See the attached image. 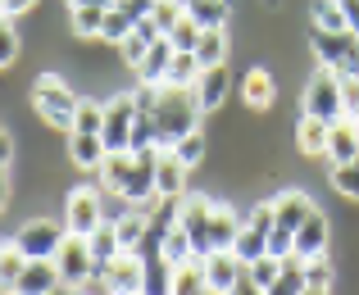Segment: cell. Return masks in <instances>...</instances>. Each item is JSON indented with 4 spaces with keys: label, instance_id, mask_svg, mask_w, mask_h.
<instances>
[{
    "label": "cell",
    "instance_id": "cell-48",
    "mask_svg": "<svg viewBox=\"0 0 359 295\" xmlns=\"http://www.w3.org/2000/svg\"><path fill=\"white\" fill-rule=\"evenodd\" d=\"M337 5H341V14H346V27L359 32V0H337Z\"/></svg>",
    "mask_w": 359,
    "mask_h": 295
},
{
    "label": "cell",
    "instance_id": "cell-56",
    "mask_svg": "<svg viewBox=\"0 0 359 295\" xmlns=\"http://www.w3.org/2000/svg\"><path fill=\"white\" fill-rule=\"evenodd\" d=\"M182 5H187V0H182Z\"/></svg>",
    "mask_w": 359,
    "mask_h": 295
},
{
    "label": "cell",
    "instance_id": "cell-41",
    "mask_svg": "<svg viewBox=\"0 0 359 295\" xmlns=\"http://www.w3.org/2000/svg\"><path fill=\"white\" fill-rule=\"evenodd\" d=\"M100 128H105V104L82 100V104H78V118H73L69 132H100Z\"/></svg>",
    "mask_w": 359,
    "mask_h": 295
},
{
    "label": "cell",
    "instance_id": "cell-31",
    "mask_svg": "<svg viewBox=\"0 0 359 295\" xmlns=\"http://www.w3.org/2000/svg\"><path fill=\"white\" fill-rule=\"evenodd\" d=\"M87 241H91V254H96V268H105V263L123 250V241H118V232H114V223H109V218L87 236Z\"/></svg>",
    "mask_w": 359,
    "mask_h": 295
},
{
    "label": "cell",
    "instance_id": "cell-17",
    "mask_svg": "<svg viewBox=\"0 0 359 295\" xmlns=\"http://www.w3.org/2000/svg\"><path fill=\"white\" fill-rule=\"evenodd\" d=\"M196 100H201V109H219L223 100H228V91H232V73H228V64H219V69H205L201 78H196Z\"/></svg>",
    "mask_w": 359,
    "mask_h": 295
},
{
    "label": "cell",
    "instance_id": "cell-21",
    "mask_svg": "<svg viewBox=\"0 0 359 295\" xmlns=\"http://www.w3.org/2000/svg\"><path fill=\"white\" fill-rule=\"evenodd\" d=\"M146 259V282H141V295H173V273L177 263L168 254H141Z\"/></svg>",
    "mask_w": 359,
    "mask_h": 295
},
{
    "label": "cell",
    "instance_id": "cell-49",
    "mask_svg": "<svg viewBox=\"0 0 359 295\" xmlns=\"http://www.w3.org/2000/svg\"><path fill=\"white\" fill-rule=\"evenodd\" d=\"M32 5H36V0H0V14H5V18H18L23 9H32Z\"/></svg>",
    "mask_w": 359,
    "mask_h": 295
},
{
    "label": "cell",
    "instance_id": "cell-25",
    "mask_svg": "<svg viewBox=\"0 0 359 295\" xmlns=\"http://www.w3.org/2000/svg\"><path fill=\"white\" fill-rule=\"evenodd\" d=\"M305 287H309V282H305V259H300V254H287L278 282H273L264 295H305Z\"/></svg>",
    "mask_w": 359,
    "mask_h": 295
},
{
    "label": "cell",
    "instance_id": "cell-32",
    "mask_svg": "<svg viewBox=\"0 0 359 295\" xmlns=\"http://www.w3.org/2000/svg\"><path fill=\"white\" fill-rule=\"evenodd\" d=\"M228 9H232V0H187V14L201 27H223L228 23Z\"/></svg>",
    "mask_w": 359,
    "mask_h": 295
},
{
    "label": "cell",
    "instance_id": "cell-27",
    "mask_svg": "<svg viewBox=\"0 0 359 295\" xmlns=\"http://www.w3.org/2000/svg\"><path fill=\"white\" fill-rule=\"evenodd\" d=\"M210 291V277H205V259H187L177 263L173 273V295H205Z\"/></svg>",
    "mask_w": 359,
    "mask_h": 295
},
{
    "label": "cell",
    "instance_id": "cell-45",
    "mask_svg": "<svg viewBox=\"0 0 359 295\" xmlns=\"http://www.w3.org/2000/svg\"><path fill=\"white\" fill-rule=\"evenodd\" d=\"M14 60H18V32H14V18H5V27H0V69H9Z\"/></svg>",
    "mask_w": 359,
    "mask_h": 295
},
{
    "label": "cell",
    "instance_id": "cell-23",
    "mask_svg": "<svg viewBox=\"0 0 359 295\" xmlns=\"http://www.w3.org/2000/svg\"><path fill=\"white\" fill-rule=\"evenodd\" d=\"M327 137H332V123L314 118V114H300V123H296V146L305 150V155H327Z\"/></svg>",
    "mask_w": 359,
    "mask_h": 295
},
{
    "label": "cell",
    "instance_id": "cell-51",
    "mask_svg": "<svg viewBox=\"0 0 359 295\" xmlns=\"http://www.w3.org/2000/svg\"><path fill=\"white\" fill-rule=\"evenodd\" d=\"M69 5H105V9H109L114 0H69Z\"/></svg>",
    "mask_w": 359,
    "mask_h": 295
},
{
    "label": "cell",
    "instance_id": "cell-47",
    "mask_svg": "<svg viewBox=\"0 0 359 295\" xmlns=\"http://www.w3.org/2000/svg\"><path fill=\"white\" fill-rule=\"evenodd\" d=\"M114 9H123L132 23H141V18L155 14V0H114Z\"/></svg>",
    "mask_w": 359,
    "mask_h": 295
},
{
    "label": "cell",
    "instance_id": "cell-3",
    "mask_svg": "<svg viewBox=\"0 0 359 295\" xmlns=\"http://www.w3.org/2000/svg\"><path fill=\"white\" fill-rule=\"evenodd\" d=\"M300 109L314 114V118L323 123H337V118H351V109H346V96H341V78H337L327 64H318L314 78L305 82V96H300Z\"/></svg>",
    "mask_w": 359,
    "mask_h": 295
},
{
    "label": "cell",
    "instance_id": "cell-7",
    "mask_svg": "<svg viewBox=\"0 0 359 295\" xmlns=\"http://www.w3.org/2000/svg\"><path fill=\"white\" fill-rule=\"evenodd\" d=\"M69 236V223H55V218H32L14 232V245L27 254V259H55Z\"/></svg>",
    "mask_w": 359,
    "mask_h": 295
},
{
    "label": "cell",
    "instance_id": "cell-34",
    "mask_svg": "<svg viewBox=\"0 0 359 295\" xmlns=\"http://www.w3.org/2000/svg\"><path fill=\"white\" fill-rule=\"evenodd\" d=\"M100 27H105V5H73V32L100 41Z\"/></svg>",
    "mask_w": 359,
    "mask_h": 295
},
{
    "label": "cell",
    "instance_id": "cell-22",
    "mask_svg": "<svg viewBox=\"0 0 359 295\" xmlns=\"http://www.w3.org/2000/svg\"><path fill=\"white\" fill-rule=\"evenodd\" d=\"M159 36H164V32H159V23H155V18H141V23L132 27V36L118 46V50H123V60H128V69H137V64L146 60V50L159 41Z\"/></svg>",
    "mask_w": 359,
    "mask_h": 295
},
{
    "label": "cell",
    "instance_id": "cell-6",
    "mask_svg": "<svg viewBox=\"0 0 359 295\" xmlns=\"http://www.w3.org/2000/svg\"><path fill=\"white\" fill-rule=\"evenodd\" d=\"M214 214H219V200L210 195H182V209H177V223L187 227L196 245V259L214 254Z\"/></svg>",
    "mask_w": 359,
    "mask_h": 295
},
{
    "label": "cell",
    "instance_id": "cell-40",
    "mask_svg": "<svg viewBox=\"0 0 359 295\" xmlns=\"http://www.w3.org/2000/svg\"><path fill=\"white\" fill-rule=\"evenodd\" d=\"M332 186L346 200H359V159H351V164H332Z\"/></svg>",
    "mask_w": 359,
    "mask_h": 295
},
{
    "label": "cell",
    "instance_id": "cell-38",
    "mask_svg": "<svg viewBox=\"0 0 359 295\" xmlns=\"http://www.w3.org/2000/svg\"><path fill=\"white\" fill-rule=\"evenodd\" d=\"M164 254L173 263H187V259H196V245H191V236H187V227L177 223V227H168V236H164Z\"/></svg>",
    "mask_w": 359,
    "mask_h": 295
},
{
    "label": "cell",
    "instance_id": "cell-16",
    "mask_svg": "<svg viewBox=\"0 0 359 295\" xmlns=\"http://www.w3.org/2000/svg\"><path fill=\"white\" fill-rule=\"evenodd\" d=\"M296 254H300V259H323V254H327V218H323V209H314V214L300 223Z\"/></svg>",
    "mask_w": 359,
    "mask_h": 295
},
{
    "label": "cell",
    "instance_id": "cell-15",
    "mask_svg": "<svg viewBox=\"0 0 359 295\" xmlns=\"http://www.w3.org/2000/svg\"><path fill=\"white\" fill-rule=\"evenodd\" d=\"M173 55H177V50H173V41H168V36H159V41L146 50V60H141L137 69H132L141 87H164V82H168V64H173Z\"/></svg>",
    "mask_w": 359,
    "mask_h": 295
},
{
    "label": "cell",
    "instance_id": "cell-10",
    "mask_svg": "<svg viewBox=\"0 0 359 295\" xmlns=\"http://www.w3.org/2000/svg\"><path fill=\"white\" fill-rule=\"evenodd\" d=\"M64 223H69V232H78V236H91L100 223H105V214H100V191H96V186H78V191H69Z\"/></svg>",
    "mask_w": 359,
    "mask_h": 295
},
{
    "label": "cell",
    "instance_id": "cell-30",
    "mask_svg": "<svg viewBox=\"0 0 359 295\" xmlns=\"http://www.w3.org/2000/svg\"><path fill=\"white\" fill-rule=\"evenodd\" d=\"M232 250H237V254H241V263L250 268L255 259H264V254H269V232H264V227H255V223H245Z\"/></svg>",
    "mask_w": 359,
    "mask_h": 295
},
{
    "label": "cell",
    "instance_id": "cell-46",
    "mask_svg": "<svg viewBox=\"0 0 359 295\" xmlns=\"http://www.w3.org/2000/svg\"><path fill=\"white\" fill-rule=\"evenodd\" d=\"M305 282L309 287H332V263H327V254L323 259H305Z\"/></svg>",
    "mask_w": 359,
    "mask_h": 295
},
{
    "label": "cell",
    "instance_id": "cell-43",
    "mask_svg": "<svg viewBox=\"0 0 359 295\" xmlns=\"http://www.w3.org/2000/svg\"><path fill=\"white\" fill-rule=\"evenodd\" d=\"M245 273H250V282H255V287H264V291H269L273 282H278V273H282V259H278V254H264V259H255Z\"/></svg>",
    "mask_w": 359,
    "mask_h": 295
},
{
    "label": "cell",
    "instance_id": "cell-55",
    "mask_svg": "<svg viewBox=\"0 0 359 295\" xmlns=\"http://www.w3.org/2000/svg\"><path fill=\"white\" fill-rule=\"evenodd\" d=\"M73 295H78V291H73Z\"/></svg>",
    "mask_w": 359,
    "mask_h": 295
},
{
    "label": "cell",
    "instance_id": "cell-42",
    "mask_svg": "<svg viewBox=\"0 0 359 295\" xmlns=\"http://www.w3.org/2000/svg\"><path fill=\"white\" fill-rule=\"evenodd\" d=\"M314 27H323V32H341L346 27V14L337 0H314Z\"/></svg>",
    "mask_w": 359,
    "mask_h": 295
},
{
    "label": "cell",
    "instance_id": "cell-44",
    "mask_svg": "<svg viewBox=\"0 0 359 295\" xmlns=\"http://www.w3.org/2000/svg\"><path fill=\"white\" fill-rule=\"evenodd\" d=\"M187 14V5H182V0H155V14H150V18H155V23H159V32H173V23H177V18H182Z\"/></svg>",
    "mask_w": 359,
    "mask_h": 295
},
{
    "label": "cell",
    "instance_id": "cell-50",
    "mask_svg": "<svg viewBox=\"0 0 359 295\" xmlns=\"http://www.w3.org/2000/svg\"><path fill=\"white\" fill-rule=\"evenodd\" d=\"M232 295H264V287H255V282H250V273H245L237 287H232Z\"/></svg>",
    "mask_w": 359,
    "mask_h": 295
},
{
    "label": "cell",
    "instance_id": "cell-2",
    "mask_svg": "<svg viewBox=\"0 0 359 295\" xmlns=\"http://www.w3.org/2000/svg\"><path fill=\"white\" fill-rule=\"evenodd\" d=\"M141 96L150 100V114H155L159 128V146H173L187 132L201 128V100H196L191 87H141Z\"/></svg>",
    "mask_w": 359,
    "mask_h": 295
},
{
    "label": "cell",
    "instance_id": "cell-26",
    "mask_svg": "<svg viewBox=\"0 0 359 295\" xmlns=\"http://www.w3.org/2000/svg\"><path fill=\"white\" fill-rule=\"evenodd\" d=\"M241 100L250 104V109H269L273 104V78H269V69H250L241 78Z\"/></svg>",
    "mask_w": 359,
    "mask_h": 295
},
{
    "label": "cell",
    "instance_id": "cell-24",
    "mask_svg": "<svg viewBox=\"0 0 359 295\" xmlns=\"http://www.w3.org/2000/svg\"><path fill=\"white\" fill-rule=\"evenodd\" d=\"M114 232H118L123 250H141V241H146V232H150V214H141V209L132 205L128 214L114 218Z\"/></svg>",
    "mask_w": 359,
    "mask_h": 295
},
{
    "label": "cell",
    "instance_id": "cell-5",
    "mask_svg": "<svg viewBox=\"0 0 359 295\" xmlns=\"http://www.w3.org/2000/svg\"><path fill=\"white\" fill-rule=\"evenodd\" d=\"M78 96H73L69 87H64L55 73H41L36 78V87H32V109L41 114L50 128H73V118H78Z\"/></svg>",
    "mask_w": 359,
    "mask_h": 295
},
{
    "label": "cell",
    "instance_id": "cell-9",
    "mask_svg": "<svg viewBox=\"0 0 359 295\" xmlns=\"http://www.w3.org/2000/svg\"><path fill=\"white\" fill-rule=\"evenodd\" d=\"M137 96H114L105 104V128H100V137H105V150L114 155V150H132V128H137Z\"/></svg>",
    "mask_w": 359,
    "mask_h": 295
},
{
    "label": "cell",
    "instance_id": "cell-33",
    "mask_svg": "<svg viewBox=\"0 0 359 295\" xmlns=\"http://www.w3.org/2000/svg\"><path fill=\"white\" fill-rule=\"evenodd\" d=\"M205 73V64L196 60L191 50H177L173 64H168V87H196V78Z\"/></svg>",
    "mask_w": 359,
    "mask_h": 295
},
{
    "label": "cell",
    "instance_id": "cell-11",
    "mask_svg": "<svg viewBox=\"0 0 359 295\" xmlns=\"http://www.w3.org/2000/svg\"><path fill=\"white\" fill-rule=\"evenodd\" d=\"M100 273L109 277V287H114L118 295H141V282H146V259H141L137 250H118Z\"/></svg>",
    "mask_w": 359,
    "mask_h": 295
},
{
    "label": "cell",
    "instance_id": "cell-19",
    "mask_svg": "<svg viewBox=\"0 0 359 295\" xmlns=\"http://www.w3.org/2000/svg\"><path fill=\"white\" fill-rule=\"evenodd\" d=\"M69 155L78 168H91V173H100V164H105V137L100 132H69Z\"/></svg>",
    "mask_w": 359,
    "mask_h": 295
},
{
    "label": "cell",
    "instance_id": "cell-1",
    "mask_svg": "<svg viewBox=\"0 0 359 295\" xmlns=\"http://www.w3.org/2000/svg\"><path fill=\"white\" fill-rule=\"evenodd\" d=\"M155 150H114V155H105V164H100V182L109 186L118 200H128V205H146V200H159L155 191Z\"/></svg>",
    "mask_w": 359,
    "mask_h": 295
},
{
    "label": "cell",
    "instance_id": "cell-18",
    "mask_svg": "<svg viewBox=\"0 0 359 295\" xmlns=\"http://www.w3.org/2000/svg\"><path fill=\"white\" fill-rule=\"evenodd\" d=\"M314 209L318 205L305 191H282L278 200H273V218H278V227H287V232H300V223H305Z\"/></svg>",
    "mask_w": 359,
    "mask_h": 295
},
{
    "label": "cell",
    "instance_id": "cell-36",
    "mask_svg": "<svg viewBox=\"0 0 359 295\" xmlns=\"http://www.w3.org/2000/svg\"><path fill=\"white\" fill-rule=\"evenodd\" d=\"M132 27H137V23H132V18L123 14V9L109 5V9H105V27H100V41H114V46H123V41L132 36Z\"/></svg>",
    "mask_w": 359,
    "mask_h": 295
},
{
    "label": "cell",
    "instance_id": "cell-53",
    "mask_svg": "<svg viewBox=\"0 0 359 295\" xmlns=\"http://www.w3.org/2000/svg\"><path fill=\"white\" fill-rule=\"evenodd\" d=\"M205 295H232V291H205Z\"/></svg>",
    "mask_w": 359,
    "mask_h": 295
},
{
    "label": "cell",
    "instance_id": "cell-20",
    "mask_svg": "<svg viewBox=\"0 0 359 295\" xmlns=\"http://www.w3.org/2000/svg\"><path fill=\"white\" fill-rule=\"evenodd\" d=\"M327 159H332V164H351V159H359V123L355 118H337L332 123Z\"/></svg>",
    "mask_w": 359,
    "mask_h": 295
},
{
    "label": "cell",
    "instance_id": "cell-39",
    "mask_svg": "<svg viewBox=\"0 0 359 295\" xmlns=\"http://www.w3.org/2000/svg\"><path fill=\"white\" fill-rule=\"evenodd\" d=\"M173 155L182 159L187 168H196V164H201V159H205V132L196 128V132H187L182 141H173Z\"/></svg>",
    "mask_w": 359,
    "mask_h": 295
},
{
    "label": "cell",
    "instance_id": "cell-14",
    "mask_svg": "<svg viewBox=\"0 0 359 295\" xmlns=\"http://www.w3.org/2000/svg\"><path fill=\"white\" fill-rule=\"evenodd\" d=\"M205 277H210V291H232L245 277V263L237 250H214L205 254Z\"/></svg>",
    "mask_w": 359,
    "mask_h": 295
},
{
    "label": "cell",
    "instance_id": "cell-29",
    "mask_svg": "<svg viewBox=\"0 0 359 295\" xmlns=\"http://www.w3.org/2000/svg\"><path fill=\"white\" fill-rule=\"evenodd\" d=\"M241 227H245V218L232 214L228 205H219V214H214V250H232L237 236H241Z\"/></svg>",
    "mask_w": 359,
    "mask_h": 295
},
{
    "label": "cell",
    "instance_id": "cell-8",
    "mask_svg": "<svg viewBox=\"0 0 359 295\" xmlns=\"http://www.w3.org/2000/svg\"><path fill=\"white\" fill-rule=\"evenodd\" d=\"M55 263H60V277H64V287H73L78 291L87 277H96V254H91V241L87 236H78V232H69L64 236V245H60V254H55Z\"/></svg>",
    "mask_w": 359,
    "mask_h": 295
},
{
    "label": "cell",
    "instance_id": "cell-12",
    "mask_svg": "<svg viewBox=\"0 0 359 295\" xmlns=\"http://www.w3.org/2000/svg\"><path fill=\"white\" fill-rule=\"evenodd\" d=\"M155 191L164 200L187 195V164L173 155V146H159V155H155Z\"/></svg>",
    "mask_w": 359,
    "mask_h": 295
},
{
    "label": "cell",
    "instance_id": "cell-4",
    "mask_svg": "<svg viewBox=\"0 0 359 295\" xmlns=\"http://www.w3.org/2000/svg\"><path fill=\"white\" fill-rule=\"evenodd\" d=\"M309 46H314L318 64H327L337 78H355L359 73V32H351V27H341V32L314 27V32H309Z\"/></svg>",
    "mask_w": 359,
    "mask_h": 295
},
{
    "label": "cell",
    "instance_id": "cell-28",
    "mask_svg": "<svg viewBox=\"0 0 359 295\" xmlns=\"http://www.w3.org/2000/svg\"><path fill=\"white\" fill-rule=\"evenodd\" d=\"M196 60H201L205 69H219V64H228V32H223V27H205L201 46H196Z\"/></svg>",
    "mask_w": 359,
    "mask_h": 295
},
{
    "label": "cell",
    "instance_id": "cell-52",
    "mask_svg": "<svg viewBox=\"0 0 359 295\" xmlns=\"http://www.w3.org/2000/svg\"><path fill=\"white\" fill-rule=\"evenodd\" d=\"M305 295H332V287H305Z\"/></svg>",
    "mask_w": 359,
    "mask_h": 295
},
{
    "label": "cell",
    "instance_id": "cell-37",
    "mask_svg": "<svg viewBox=\"0 0 359 295\" xmlns=\"http://www.w3.org/2000/svg\"><path fill=\"white\" fill-rule=\"evenodd\" d=\"M23 268H27V254L18 250L14 241H9V245H5V254H0V277H5V291H14V287H18Z\"/></svg>",
    "mask_w": 359,
    "mask_h": 295
},
{
    "label": "cell",
    "instance_id": "cell-35",
    "mask_svg": "<svg viewBox=\"0 0 359 295\" xmlns=\"http://www.w3.org/2000/svg\"><path fill=\"white\" fill-rule=\"evenodd\" d=\"M201 36H205V27L196 23L191 14H182L173 23V32H168V41H173V50H191L196 55V46H201Z\"/></svg>",
    "mask_w": 359,
    "mask_h": 295
},
{
    "label": "cell",
    "instance_id": "cell-54",
    "mask_svg": "<svg viewBox=\"0 0 359 295\" xmlns=\"http://www.w3.org/2000/svg\"><path fill=\"white\" fill-rule=\"evenodd\" d=\"M351 118H355V123H359V109H355V114H351Z\"/></svg>",
    "mask_w": 359,
    "mask_h": 295
},
{
    "label": "cell",
    "instance_id": "cell-13",
    "mask_svg": "<svg viewBox=\"0 0 359 295\" xmlns=\"http://www.w3.org/2000/svg\"><path fill=\"white\" fill-rule=\"evenodd\" d=\"M60 287H64V277H60V263L55 259H27L23 277H18V287L9 295H50Z\"/></svg>",
    "mask_w": 359,
    "mask_h": 295
}]
</instances>
